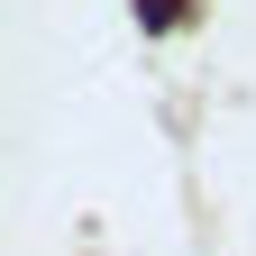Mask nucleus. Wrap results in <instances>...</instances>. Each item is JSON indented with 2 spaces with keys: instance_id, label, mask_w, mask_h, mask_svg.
I'll return each mask as SVG.
<instances>
[{
  "instance_id": "obj_1",
  "label": "nucleus",
  "mask_w": 256,
  "mask_h": 256,
  "mask_svg": "<svg viewBox=\"0 0 256 256\" xmlns=\"http://www.w3.org/2000/svg\"><path fill=\"white\" fill-rule=\"evenodd\" d=\"M138 18L146 28H183V0H138Z\"/></svg>"
}]
</instances>
